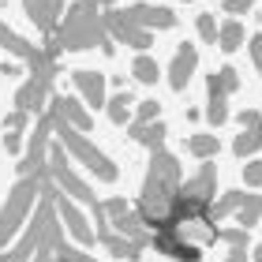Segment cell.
<instances>
[{
    "mask_svg": "<svg viewBox=\"0 0 262 262\" xmlns=\"http://www.w3.org/2000/svg\"><path fill=\"white\" fill-rule=\"evenodd\" d=\"M184 187V176H180V161L172 158L169 150H150V169H146V180H142V195H139V217L146 221L150 232H165L169 229V213H172V202Z\"/></svg>",
    "mask_w": 262,
    "mask_h": 262,
    "instance_id": "cell-1",
    "label": "cell"
},
{
    "mask_svg": "<svg viewBox=\"0 0 262 262\" xmlns=\"http://www.w3.org/2000/svg\"><path fill=\"white\" fill-rule=\"evenodd\" d=\"M98 0H75L68 11H64V19H60V27H56V34H49V38L60 41V49L64 53H86V49H98L105 56H113L116 53V41L109 38V30H105V19L98 15Z\"/></svg>",
    "mask_w": 262,
    "mask_h": 262,
    "instance_id": "cell-2",
    "label": "cell"
},
{
    "mask_svg": "<svg viewBox=\"0 0 262 262\" xmlns=\"http://www.w3.org/2000/svg\"><path fill=\"white\" fill-rule=\"evenodd\" d=\"M45 116L53 120V135H56V142H64V150L71 154L75 161H82L86 169L98 176L101 184H116L120 180V169H116V161H109L105 154L94 146V142L82 135L79 127H71L68 120H64V113H60V105H56V98L49 101V109H45Z\"/></svg>",
    "mask_w": 262,
    "mask_h": 262,
    "instance_id": "cell-3",
    "label": "cell"
},
{
    "mask_svg": "<svg viewBox=\"0 0 262 262\" xmlns=\"http://www.w3.org/2000/svg\"><path fill=\"white\" fill-rule=\"evenodd\" d=\"M45 180H49V169L34 172V176H19L15 187L8 191L4 206H0V251H8V244L15 240L23 221H30V210L38 206L41 195H45Z\"/></svg>",
    "mask_w": 262,
    "mask_h": 262,
    "instance_id": "cell-4",
    "label": "cell"
},
{
    "mask_svg": "<svg viewBox=\"0 0 262 262\" xmlns=\"http://www.w3.org/2000/svg\"><path fill=\"white\" fill-rule=\"evenodd\" d=\"M213 191H217V165H213V158H210V161L199 165L195 176L184 180L180 195H176V202H172V213H169V229H176V225H184L191 217H210Z\"/></svg>",
    "mask_w": 262,
    "mask_h": 262,
    "instance_id": "cell-5",
    "label": "cell"
},
{
    "mask_svg": "<svg viewBox=\"0 0 262 262\" xmlns=\"http://www.w3.org/2000/svg\"><path fill=\"white\" fill-rule=\"evenodd\" d=\"M56 71H60V68H56V60H53L49 53H45V60H41V64H34V68H30V79L15 90V109L30 113V116L45 113V101H53Z\"/></svg>",
    "mask_w": 262,
    "mask_h": 262,
    "instance_id": "cell-6",
    "label": "cell"
},
{
    "mask_svg": "<svg viewBox=\"0 0 262 262\" xmlns=\"http://www.w3.org/2000/svg\"><path fill=\"white\" fill-rule=\"evenodd\" d=\"M49 176H53V184L60 187L64 195H71L75 202H86V206H94V202H101L98 195H94V187L82 180V176L71 169V161H68V150H64V142H56V146L49 150Z\"/></svg>",
    "mask_w": 262,
    "mask_h": 262,
    "instance_id": "cell-7",
    "label": "cell"
},
{
    "mask_svg": "<svg viewBox=\"0 0 262 262\" xmlns=\"http://www.w3.org/2000/svg\"><path fill=\"white\" fill-rule=\"evenodd\" d=\"M105 213H109L113 229L120 232V236H127L131 244H139V247H150V244H154V232L146 229V221L139 217V210H131L120 195H116V199H105Z\"/></svg>",
    "mask_w": 262,
    "mask_h": 262,
    "instance_id": "cell-8",
    "label": "cell"
},
{
    "mask_svg": "<svg viewBox=\"0 0 262 262\" xmlns=\"http://www.w3.org/2000/svg\"><path fill=\"white\" fill-rule=\"evenodd\" d=\"M49 135H53V120L49 116H41L38 127H34V135L27 142V150H23V161H19V176H34V172H45L49 169Z\"/></svg>",
    "mask_w": 262,
    "mask_h": 262,
    "instance_id": "cell-9",
    "label": "cell"
},
{
    "mask_svg": "<svg viewBox=\"0 0 262 262\" xmlns=\"http://www.w3.org/2000/svg\"><path fill=\"white\" fill-rule=\"evenodd\" d=\"M101 19H105V30H109V38H113V41H124V45H131V49H139V53H146L150 45H154V30L139 27V23H131L124 11L109 8Z\"/></svg>",
    "mask_w": 262,
    "mask_h": 262,
    "instance_id": "cell-10",
    "label": "cell"
},
{
    "mask_svg": "<svg viewBox=\"0 0 262 262\" xmlns=\"http://www.w3.org/2000/svg\"><path fill=\"white\" fill-rule=\"evenodd\" d=\"M56 213H60V221H64V229L71 232V236H75V240L82 244V247H90L94 240H98V232H94L90 229V225H86V217H82V210L75 206V199H71V195H64L60 191V187H56Z\"/></svg>",
    "mask_w": 262,
    "mask_h": 262,
    "instance_id": "cell-11",
    "label": "cell"
},
{
    "mask_svg": "<svg viewBox=\"0 0 262 262\" xmlns=\"http://www.w3.org/2000/svg\"><path fill=\"white\" fill-rule=\"evenodd\" d=\"M71 82H75L79 98L94 105V109H101V105H109V79L101 75V71H90V68H75L71 71Z\"/></svg>",
    "mask_w": 262,
    "mask_h": 262,
    "instance_id": "cell-12",
    "label": "cell"
},
{
    "mask_svg": "<svg viewBox=\"0 0 262 262\" xmlns=\"http://www.w3.org/2000/svg\"><path fill=\"white\" fill-rule=\"evenodd\" d=\"M154 251H161V255H169L172 262H199L202 258V247L191 244V240H184L176 229H165V232H154Z\"/></svg>",
    "mask_w": 262,
    "mask_h": 262,
    "instance_id": "cell-13",
    "label": "cell"
},
{
    "mask_svg": "<svg viewBox=\"0 0 262 262\" xmlns=\"http://www.w3.org/2000/svg\"><path fill=\"white\" fill-rule=\"evenodd\" d=\"M23 11H27V19L49 38V34H56V27H60V19H64V0H23Z\"/></svg>",
    "mask_w": 262,
    "mask_h": 262,
    "instance_id": "cell-14",
    "label": "cell"
},
{
    "mask_svg": "<svg viewBox=\"0 0 262 262\" xmlns=\"http://www.w3.org/2000/svg\"><path fill=\"white\" fill-rule=\"evenodd\" d=\"M124 15L146 30H172L176 27V11L161 8V4H131V8H124Z\"/></svg>",
    "mask_w": 262,
    "mask_h": 262,
    "instance_id": "cell-15",
    "label": "cell"
},
{
    "mask_svg": "<svg viewBox=\"0 0 262 262\" xmlns=\"http://www.w3.org/2000/svg\"><path fill=\"white\" fill-rule=\"evenodd\" d=\"M195 68H199V49L191 41H184L180 49L172 53V64H169V86L180 94L187 82H191V75H195Z\"/></svg>",
    "mask_w": 262,
    "mask_h": 262,
    "instance_id": "cell-16",
    "label": "cell"
},
{
    "mask_svg": "<svg viewBox=\"0 0 262 262\" xmlns=\"http://www.w3.org/2000/svg\"><path fill=\"white\" fill-rule=\"evenodd\" d=\"M0 49H8L11 56L27 60V68H34V64H41V60H45V49H38L34 41H27L23 34H15L4 19H0Z\"/></svg>",
    "mask_w": 262,
    "mask_h": 262,
    "instance_id": "cell-17",
    "label": "cell"
},
{
    "mask_svg": "<svg viewBox=\"0 0 262 262\" xmlns=\"http://www.w3.org/2000/svg\"><path fill=\"white\" fill-rule=\"evenodd\" d=\"M240 90V71H236L232 64H225L217 71H210L206 75V94L210 98H229V94Z\"/></svg>",
    "mask_w": 262,
    "mask_h": 262,
    "instance_id": "cell-18",
    "label": "cell"
},
{
    "mask_svg": "<svg viewBox=\"0 0 262 262\" xmlns=\"http://www.w3.org/2000/svg\"><path fill=\"white\" fill-rule=\"evenodd\" d=\"M56 105H60L64 120H68L71 127H79V131H90V127H94L90 113H86V101H82V98H64V94H56Z\"/></svg>",
    "mask_w": 262,
    "mask_h": 262,
    "instance_id": "cell-19",
    "label": "cell"
},
{
    "mask_svg": "<svg viewBox=\"0 0 262 262\" xmlns=\"http://www.w3.org/2000/svg\"><path fill=\"white\" fill-rule=\"evenodd\" d=\"M127 135L135 139L139 146H146V150H161V146H165V135H169V127H165L161 120H154V124H131Z\"/></svg>",
    "mask_w": 262,
    "mask_h": 262,
    "instance_id": "cell-20",
    "label": "cell"
},
{
    "mask_svg": "<svg viewBox=\"0 0 262 262\" xmlns=\"http://www.w3.org/2000/svg\"><path fill=\"white\" fill-rule=\"evenodd\" d=\"M98 244H101V247H105L109 255L124 258V262H139V251H142L139 244H131L127 236H120L116 229H113V232H105V236H98Z\"/></svg>",
    "mask_w": 262,
    "mask_h": 262,
    "instance_id": "cell-21",
    "label": "cell"
},
{
    "mask_svg": "<svg viewBox=\"0 0 262 262\" xmlns=\"http://www.w3.org/2000/svg\"><path fill=\"white\" fill-rule=\"evenodd\" d=\"M131 105H135V94L131 90H116L109 105H105V113H109V120L120 127V124H131Z\"/></svg>",
    "mask_w": 262,
    "mask_h": 262,
    "instance_id": "cell-22",
    "label": "cell"
},
{
    "mask_svg": "<svg viewBox=\"0 0 262 262\" xmlns=\"http://www.w3.org/2000/svg\"><path fill=\"white\" fill-rule=\"evenodd\" d=\"M217 150H221V142H217V135H213V131H199V135L187 139V154H191V158H199V161L217 158Z\"/></svg>",
    "mask_w": 262,
    "mask_h": 262,
    "instance_id": "cell-23",
    "label": "cell"
},
{
    "mask_svg": "<svg viewBox=\"0 0 262 262\" xmlns=\"http://www.w3.org/2000/svg\"><path fill=\"white\" fill-rule=\"evenodd\" d=\"M244 41H247L244 23H240V19H225V23H221V34H217L221 53H236V49H244Z\"/></svg>",
    "mask_w": 262,
    "mask_h": 262,
    "instance_id": "cell-24",
    "label": "cell"
},
{
    "mask_svg": "<svg viewBox=\"0 0 262 262\" xmlns=\"http://www.w3.org/2000/svg\"><path fill=\"white\" fill-rule=\"evenodd\" d=\"M131 75H135L139 82H146V86H154V82L161 79V68H158V60H154V56L139 53L135 60H131Z\"/></svg>",
    "mask_w": 262,
    "mask_h": 262,
    "instance_id": "cell-25",
    "label": "cell"
},
{
    "mask_svg": "<svg viewBox=\"0 0 262 262\" xmlns=\"http://www.w3.org/2000/svg\"><path fill=\"white\" fill-rule=\"evenodd\" d=\"M258 221H262V195L247 191L244 206L236 210V225H244V229H251V225H258Z\"/></svg>",
    "mask_w": 262,
    "mask_h": 262,
    "instance_id": "cell-26",
    "label": "cell"
},
{
    "mask_svg": "<svg viewBox=\"0 0 262 262\" xmlns=\"http://www.w3.org/2000/svg\"><path fill=\"white\" fill-rule=\"evenodd\" d=\"M244 199H247V191H225V195H221L217 202H213L210 217H213V221H225L229 213H236V210L244 206Z\"/></svg>",
    "mask_w": 262,
    "mask_h": 262,
    "instance_id": "cell-27",
    "label": "cell"
},
{
    "mask_svg": "<svg viewBox=\"0 0 262 262\" xmlns=\"http://www.w3.org/2000/svg\"><path fill=\"white\" fill-rule=\"evenodd\" d=\"M258 150H262V131H244L240 127V135L232 139V154L236 158H251Z\"/></svg>",
    "mask_w": 262,
    "mask_h": 262,
    "instance_id": "cell-28",
    "label": "cell"
},
{
    "mask_svg": "<svg viewBox=\"0 0 262 262\" xmlns=\"http://www.w3.org/2000/svg\"><path fill=\"white\" fill-rule=\"evenodd\" d=\"M195 30H199V38L206 41V45H213L217 41V34H221V23L210 15V11H199V19H195Z\"/></svg>",
    "mask_w": 262,
    "mask_h": 262,
    "instance_id": "cell-29",
    "label": "cell"
},
{
    "mask_svg": "<svg viewBox=\"0 0 262 262\" xmlns=\"http://www.w3.org/2000/svg\"><path fill=\"white\" fill-rule=\"evenodd\" d=\"M206 120H210V127H221L229 120V98H210L206 101Z\"/></svg>",
    "mask_w": 262,
    "mask_h": 262,
    "instance_id": "cell-30",
    "label": "cell"
},
{
    "mask_svg": "<svg viewBox=\"0 0 262 262\" xmlns=\"http://www.w3.org/2000/svg\"><path fill=\"white\" fill-rule=\"evenodd\" d=\"M221 244H229V247H251V229H244V225L221 229Z\"/></svg>",
    "mask_w": 262,
    "mask_h": 262,
    "instance_id": "cell-31",
    "label": "cell"
},
{
    "mask_svg": "<svg viewBox=\"0 0 262 262\" xmlns=\"http://www.w3.org/2000/svg\"><path fill=\"white\" fill-rule=\"evenodd\" d=\"M161 116V101H139V109H135V124H154Z\"/></svg>",
    "mask_w": 262,
    "mask_h": 262,
    "instance_id": "cell-32",
    "label": "cell"
},
{
    "mask_svg": "<svg viewBox=\"0 0 262 262\" xmlns=\"http://www.w3.org/2000/svg\"><path fill=\"white\" fill-rule=\"evenodd\" d=\"M30 124V113H23V109H11L8 116H4V124H0V135H4V131H23Z\"/></svg>",
    "mask_w": 262,
    "mask_h": 262,
    "instance_id": "cell-33",
    "label": "cell"
},
{
    "mask_svg": "<svg viewBox=\"0 0 262 262\" xmlns=\"http://www.w3.org/2000/svg\"><path fill=\"white\" fill-rule=\"evenodd\" d=\"M0 139H4V150L11 154V158H19V154L27 150V146H23V131H4Z\"/></svg>",
    "mask_w": 262,
    "mask_h": 262,
    "instance_id": "cell-34",
    "label": "cell"
},
{
    "mask_svg": "<svg viewBox=\"0 0 262 262\" xmlns=\"http://www.w3.org/2000/svg\"><path fill=\"white\" fill-rule=\"evenodd\" d=\"M244 184L247 187H262V161H247L244 165Z\"/></svg>",
    "mask_w": 262,
    "mask_h": 262,
    "instance_id": "cell-35",
    "label": "cell"
},
{
    "mask_svg": "<svg viewBox=\"0 0 262 262\" xmlns=\"http://www.w3.org/2000/svg\"><path fill=\"white\" fill-rule=\"evenodd\" d=\"M56 262H94V258H90L86 251H79V247H68V244H64L60 251H56Z\"/></svg>",
    "mask_w": 262,
    "mask_h": 262,
    "instance_id": "cell-36",
    "label": "cell"
},
{
    "mask_svg": "<svg viewBox=\"0 0 262 262\" xmlns=\"http://www.w3.org/2000/svg\"><path fill=\"white\" fill-rule=\"evenodd\" d=\"M240 127L244 131H262V113L258 109H244L240 113Z\"/></svg>",
    "mask_w": 262,
    "mask_h": 262,
    "instance_id": "cell-37",
    "label": "cell"
},
{
    "mask_svg": "<svg viewBox=\"0 0 262 262\" xmlns=\"http://www.w3.org/2000/svg\"><path fill=\"white\" fill-rule=\"evenodd\" d=\"M247 53H251V60H255L258 75H262V34H251V38H247Z\"/></svg>",
    "mask_w": 262,
    "mask_h": 262,
    "instance_id": "cell-38",
    "label": "cell"
},
{
    "mask_svg": "<svg viewBox=\"0 0 262 262\" xmlns=\"http://www.w3.org/2000/svg\"><path fill=\"white\" fill-rule=\"evenodd\" d=\"M251 4H255V0H225V11H229V15L236 19V15H240V11H251Z\"/></svg>",
    "mask_w": 262,
    "mask_h": 262,
    "instance_id": "cell-39",
    "label": "cell"
},
{
    "mask_svg": "<svg viewBox=\"0 0 262 262\" xmlns=\"http://www.w3.org/2000/svg\"><path fill=\"white\" fill-rule=\"evenodd\" d=\"M225 262H251V247H232Z\"/></svg>",
    "mask_w": 262,
    "mask_h": 262,
    "instance_id": "cell-40",
    "label": "cell"
},
{
    "mask_svg": "<svg viewBox=\"0 0 262 262\" xmlns=\"http://www.w3.org/2000/svg\"><path fill=\"white\" fill-rule=\"evenodd\" d=\"M34 262H56V251H49V247H41V251L34 255Z\"/></svg>",
    "mask_w": 262,
    "mask_h": 262,
    "instance_id": "cell-41",
    "label": "cell"
},
{
    "mask_svg": "<svg viewBox=\"0 0 262 262\" xmlns=\"http://www.w3.org/2000/svg\"><path fill=\"white\" fill-rule=\"evenodd\" d=\"M251 262H262V244H258L255 251H251Z\"/></svg>",
    "mask_w": 262,
    "mask_h": 262,
    "instance_id": "cell-42",
    "label": "cell"
},
{
    "mask_svg": "<svg viewBox=\"0 0 262 262\" xmlns=\"http://www.w3.org/2000/svg\"><path fill=\"white\" fill-rule=\"evenodd\" d=\"M98 4H101V8H105V11H109V8H113V4H116V0H98Z\"/></svg>",
    "mask_w": 262,
    "mask_h": 262,
    "instance_id": "cell-43",
    "label": "cell"
}]
</instances>
